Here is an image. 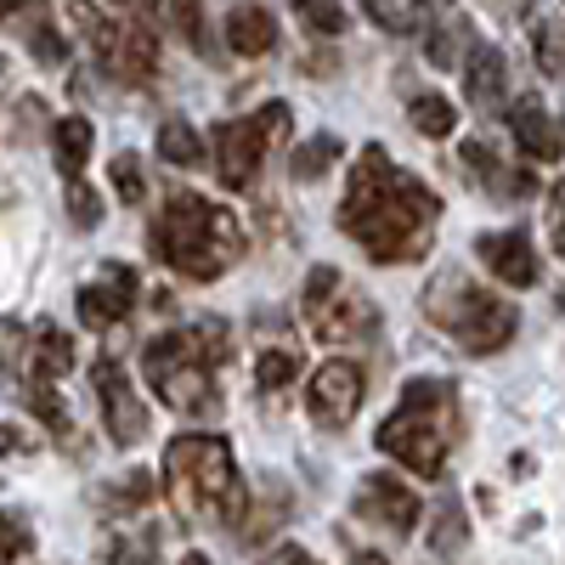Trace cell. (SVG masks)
<instances>
[{
  "instance_id": "cell-1",
  "label": "cell",
  "mask_w": 565,
  "mask_h": 565,
  "mask_svg": "<svg viewBox=\"0 0 565 565\" xmlns=\"http://www.w3.org/2000/svg\"><path fill=\"white\" fill-rule=\"evenodd\" d=\"M441 215V199L424 186L418 175L396 170L385 148H367L351 170L345 204H340V226L385 266L418 260L430 249V226Z\"/></svg>"
},
{
  "instance_id": "cell-2",
  "label": "cell",
  "mask_w": 565,
  "mask_h": 565,
  "mask_svg": "<svg viewBox=\"0 0 565 565\" xmlns=\"http://www.w3.org/2000/svg\"><path fill=\"white\" fill-rule=\"evenodd\" d=\"M153 249L170 271L193 277V282H215L244 255V226L232 221V210H221L199 193H175L159 232H153Z\"/></svg>"
},
{
  "instance_id": "cell-3",
  "label": "cell",
  "mask_w": 565,
  "mask_h": 565,
  "mask_svg": "<svg viewBox=\"0 0 565 565\" xmlns=\"http://www.w3.org/2000/svg\"><path fill=\"white\" fill-rule=\"evenodd\" d=\"M164 492L186 521H244V481L221 436H175L164 452Z\"/></svg>"
},
{
  "instance_id": "cell-4",
  "label": "cell",
  "mask_w": 565,
  "mask_h": 565,
  "mask_svg": "<svg viewBox=\"0 0 565 565\" xmlns=\"http://www.w3.org/2000/svg\"><path fill=\"white\" fill-rule=\"evenodd\" d=\"M452 436H458V391L447 380H413L402 391V407L380 424V452H391L396 463H407L413 476L436 481L447 469V452H452Z\"/></svg>"
},
{
  "instance_id": "cell-5",
  "label": "cell",
  "mask_w": 565,
  "mask_h": 565,
  "mask_svg": "<svg viewBox=\"0 0 565 565\" xmlns=\"http://www.w3.org/2000/svg\"><path fill=\"white\" fill-rule=\"evenodd\" d=\"M424 311H430L447 334L469 351V356H492L514 340V328H521V317H514V306H503L498 295L476 289L463 271H441L430 282V295H424Z\"/></svg>"
},
{
  "instance_id": "cell-6",
  "label": "cell",
  "mask_w": 565,
  "mask_h": 565,
  "mask_svg": "<svg viewBox=\"0 0 565 565\" xmlns=\"http://www.w3.org/2000/svg\"><path fill=\"white\" fill-rule=\"evenodd\" d=\"M141 373H148V385L159 391L164 407L175 413H215V380H210V356L199 351L193 328H170V334L148 340L141 351Z\"/></svg>"
},
{
  "instance_id": "cell-7",
  "label": "cell",
  "mask_w": 565,
  "mask_h": 565,
  "mask_svg": "<svg viewBox=\"0 0 565 565\" xmlns=\"http://www.w3.org/2000/svg\"><path fill=\"white\" fill-rule=\"evenodd\" d=\"M306 328L322 340V345H356L367 340L373 328H380V311H373V300L356 289V282L334 266H317L306 277Z\"/></svg>"
},
{
  "instance_id": "cell-8",
  "label": "cell",
  "mask_w": 565,
  "mask_h": 565,
  "mask_svg": "<svg viewBox=\"0 0 565 565\" xmlns=\"http://www.w3.org/2000/svg\"><path fill=\"white\" fill-rule=\"evenodd\" d=\"M289 125H295L289 103H266V108H255L249 119L215 125L210 141H215V170H221V181H226V186H249L255 170H260V159L271 153V141L289 136Z\"/></svg>"
},
{
  "instance_id": "cell-9",
  "label": "cell",
  "mask_w": 565,
  "mask_h": 565,
  "mask_svg": "<svg viewBox=\"0 0 565 565\" xmlns=\"http://www.w3.org/2000/svg\"><path fill=\"white\" fill-rule=\"evenodd\" d=\"M362 391H367V373L356 362H345V356L322 362L311 373V385H306L311 418L322 424V430H345V424L356 418V407H362Z\"/></svg>"
},
{
  "instance_id": "cell-10",
  "label": "cell",
  "mask_w": 565,
  "mask_h": 565,
  "mask_svg": "<svg viewBox=\"0 0 565 565\" xmlns=\"http://www.w3.org/2000/svg\"><path fill=\"white\" fill-rule=\"evenodd\" d=\"M90 385H97V402H103V424H108V436L119 447H136L141 436H148V407H141L136 385H130V373L103 356L97 367H90Z\"/></svg>"
},
{
  "instance_id": "cell-11",
  "label": "cell",
  "mask_w": 565,
  "mask_h": 565,
  "mask_svg": "<svg viewBox=\"0 0 565 565\" xmlns=\"http://www.w3.org/2000/svg\"><path fill=\"white\" fill-rule=\"evenodd\" d=\"M90 45H97V63L114 79H148L159 68V40L141 23H90Z\"/></svg>"
},
{
  "instance_id": "cell-12",
  "label": "cell",
  "mask_w": 565,
  "mask_h": 565,
  "mask_svg": "<svg viewBox=\"0 0 565 565\" xmlns=\"http://www.w3.org/2000/svg\"><path fill=\"white\" fill-rule=\"evenodd\" d=\"M136 295H141V282H136V271L125 266V260H108L97 277L79 289V322L85 328H114V322H125L130 311H136Z\"/></svg>"
},
{
  "instance_id": "cell-13",
  "label": "cell",
  "mask_w": 565,
  "mask_h": 565,
  "mask_svg": "<svg viewBox=\"0 0 565 565\" xmlns=\"http://www.w3.org/2000/svg\"><path fill=\"white\" fill-rule=\"evenodd\" d=\"M356 509L367 514L373 526H385V532H396V537H407V532L418 526V498H413V487H402L396 476H367L362 492H356Z\"/></svg>"
},
{
  "instance_id": "cell-14",
  "label": "cell",
  "mask_w": 565,
  "mask_h": 565,
  "mask_svg": "<svg viewBox=\"0 0 565 565\" xmlns=\"http://www.w3.org/2000/svg\"><path fill=\"white\" fill-rule=\"evenodd\" d=\"M476 255L487 260L492 277H503L509 289H532L537 282V249L526 232H487V238L476 244Z\"/></svg>"
},
{
  "instance_id": "cell-15",
  "label": "cell",
  "mask_w": 565,
  "mask_h": 565,
  "mask_svg": "<svg viewBox=\"0 0 565 565\" xmlns=\"http://www.w3.org/2000/svg\"><path fill=\"white\" fill-rule=\"evenodd\" d=\"M463 164L487 181V193H492V199H532V186H537L526 170H509V164L487 148V141H463Z\"/></svg>"
},
{
  "instance_id": "cell-16",
  "label": "cell",
  "mask_w": 565,
  "mask_h": 565,
  "mask_svg": "<svg viewBox=\"0 0 565 565\" xmlns=\"http://www.w3.org/2000/svg\"><path fill=\"white\" fill-rule=\"evenodd\" d=\"M463 90H469V103L476 108H498L503 103V90H509V63L503 52H492V45H476L463 63Z\"/></svg>"
},
{
  "instance_id": "cell-17",
  "label": "cell",
  "mask_w": 565,
  "mask_h": 565,
  "mask_svg": "<svg viewBox=\"0 0 565 565\" xmlns=\"http://www.w3.org/2000/svg\"><path fill=\"white\" fill-rule=\"evenodd\" d=\"M68 367H74V340L63 334V328H40V334H29L23 373H29L34 385H52V380H63Z\"/></svg>"
},
{
  "instance_id": "cell-18",
  "label": "cell",
  "mask_w": 565,
  "mask_h": 565,
  "mask_svg": "<svg viewBox=\"0 0 565 565\" xmlns=\"http://www.w3.org/2000/svg\"><path fill=\"white\" fill-rule=\"evenodd\" d=\"M226 45L238 57H266L277 45V18L266 7H232L226 12Z\"/></svg>"
},
{
  "instance_id": "cell-19",
  "label": "cell",
  "mask_w": 565,
  "mask_h": 565,
  "mask_svg": "<svg viewBox=\"0 0 565 565\" xmlns=\"http://www.w3.org/2000/svg\"><path fill=\"white\" fill-rule=\"evenodd\" d=\"M509 130H514V141H521V153L526 159H559V125L526 97V103H514V114H509Z\"/></svg>"
},
{
  "instance_id": "cell-20",
  "label": "cell",
  "mask_w": 565,
  "mask_h": 565,
  "mask_svg": "<svg viewBox=\"0 0 565 565\" xmlns=\"http://www.w3.org/2000/svg\"><path fill=\"white\" fill-rule=\"evenodd\" d=\"M90 141H97V130H90V119H79V114H68V119H57V125H52V159L63 164V175H68V181L85 170Z\"/></svg>"
},
{
  "instance_id": "cell-21",
  "label": "cell",
  "mask_w": 565,
  "mask_h": 565,
  "mask_svg": "<svg viewBox=\"0 0 565 565\" xmlns=\"http://www.w3.org/2000/svg\"><path fill=\"white\" fill-rule=\"evenodd\" d=\"M159 159H164V164L199 170V164L210 159V148H204V136L186 125V119H164V125H159Z\"/></svg>"
},
{
  "instance_id": "cell-22",
  "label": "cell",
  "mask_w": 565,
  "mask_h": 565,
  "mask_svg": "<svg viewBox=\"0 0 565 565\" xmlns=\"http://www.w3.org/2000/svg\"><path fill=\"white\" fill-rule=\"evenodd\" d=\"M334 164H340V136H328V130H322V136H311L306 148L295 153L289 170H295V181H317V175H328Z\"/></svg>"
},
{
  "instance_id": "cell-23",
  "label": "cell",
  "mask_w": 565,
  "mask_h": 565,
  "mask_svg": "<svg viewBox=\"0 0 565 565\" xmlns=\"http://www.w3.org/2000/svg\"><path fill=\"white\" fill-rule=\"evenodd\" d=\"M407 114H413V125H418L424 136H452V125H458L452 103L436 97V90H418V97L407 103Z\"/></svg>"
},
{
  "instance_id": "cell-24",
  "label": "cell",
  "mask_w": 565,
  "mask_h": 565,
  "mask_svg": "<svg viewBox=\"0 0 565 565\" xmlns=\"http://www.w3.org/2000/svg\"><path fill=\"white\" fill-rule=\"evenodd\" d=\"M362 7H367L373 23L391 29V34H413L424 23V0H362Z\"/></svg>"
},
{
  "instance_id": "cell-25",
  "label": "cell",
  "mask_w": 565,
  "mask_h": 565,
  "mask_svg": "<svg viewBox=\"0 0 565 565\" xmlns=\"http://www.w3.org/2000/svg\"><path fill=\"white\" fill-rule=\"evenodd\" d=\"M295 373H300V356H295L289 345H277V351H266V356H260L255 380H260V391L271 396V391H289V385H295Z\"/></svg>"
},
{
  "instance_id": "cell-26",
  "label": "cell",
  "mask_w": 565,
  "mask_h": 565,
  "mask_svg": "<svg viewBox=\"0 0 565 565\" xmlns=\"http://www.w3.org/2000/svg\"><path fill=\"white\" fill-rule=\"evenodd\" d=\"M295 18L311 29V34H340L345 29V7L340 0H289Z\"/></svg>"
},
{
  "instance_id": "cell-27",
  "label": "cell",
  "mask_w": 565,
  "mask_h": 565,
  "mask_svg": "<svg viewBox=\"0 0 565 565\" xmlns=\"http://www.w3.org/2000/svg\"><path fill=\"white\" fill-rule=\"evenodd\" d=\"M463 45H469V23H441V29L430 34V63H436V68H458Z\"/></svg>"
},
{
  "instance_id": "cell-28",
  "label": "cell",
  "mask_w": 565,
  "mask_h": 565,
  "mask_svg": "<svg viewBox=\"0 0 565 565\" xmlns=\"http://www.w3.org/2000/svg\"><path fill=\"white\" fill-rule=\"evenodd\" d=\"M537 68L548 79H565V23H543L537 29Z\"/></svg>"
},
{
  "instance_id": "cell-29",
  "label": "cell",
  "mask_w": 565,
  "mask_h": 565,
  "mask_svg": "<svg viewBox=\"0 0 565 565\" xmlns=\"http://www.w3.org/2000/svg\"><path fill=\"white\" fill-rule=\"evenodd\" d=\"M108 175H114V186H119V204H141V193H148V175H141L136 153H119V159L108 164Z\"/></svg>"
},
{
  "instance_id": "cell-30",
  "label": "cell",
  "mask_w": 565,
  "mask_h": 565,
  "mask_svg": "<svg viewBox=\"0 0 565 565\" xmlns=\"http://www.w3.org/2000/svg\"><path fill=\"white\" fill-rule=\"evenodd\" d=\"M148 498H153V481L141 476V469H130V476H125L119 487H108V492H103V503H108V509H141Z\"/></svg>"
},
{
  "instance_id": "cell-31",
  "label": "cell",
  "mask_w": 565,
  "mask_h": 565,
  "mask_svg": "<svg viewBox=\"0 0 565 565\" xmlns=\"http://www.w3.org/2000/svg\"><path fill=\"white\" fill-rule=\"evenodd\" d=\"M29 548H34L29 526L18 521V514H0V565H18V559H23Z\"/></svg>"
},
{
  "instance_id": "cell-32",
  "label": "cell",
  "mask_w": 565,
  "mask_h": 565,
  "mask_svg": "<svg viewBox=\"0 0 565 565\" xmlns=\"http://www.w3.org/2000/svg\"><path fill=\"white\" fill-rule=\"evenodd\" d=\"M68 215H74V226H97V221H103V199L90 193L79 175L68 181Z\"/></svg>"
},
{
  "instance_id": "cell-33",
  "label": "cell",
  "mask_w": 565,
  "mask_h": 565,
  "mask_svg": "<svg viewBox=\"0 0 565 565\" xmlns=\"http://www.w3.org/2000/svg\"><path fill=\"white\" fill-rule=\"evenodd\" d=\"M463 532H469V526H463V509H458V503H447V509H441V521H436V532H430V548L452 554V548L463 543Z\"/></svg>"
},
{
  "instance_id": "cell-34",
  "label": "cell",
  "mask_w": 565,
  "mask_h": 565,
  "mask_svg": "<svg viewBox=\"0 0 565 565\" xmlns=\"http://www.w3.org/2000/svg\"><path fill=\"white\" fill-rule=\"evenodd\" d=\"M175 29L193 40L204 57H215V52H210V40H204V7H199V0H175Z\"/></svg>"
},
{
  "instance_id": "cell-35",
  "label": "cell",
  "mask_w": 565,
  "mask_h": 565,
  "mask_svg": "<svg viewBox=\"0 0 565 565\" xmlns=\"http://www.w3.org/2000/svg\"><path fill=\"white\" fill-rule=\"evenodd\" d=\"M23 356H29V328L7 317V322H0V362L23 373Z\"/></svg>"
},
{
  "instance_id": "cell-36",
  "label": "cell",
  "mask_w": 565,
  "mask_h": 565,
  "mask_svg": "<svg viewBox=\"0 0 565 565\" xmlns=\"http://www.w3.org/2000/svg\"><path fill=\"white\" fill-rule=\"evenodd\" d=\"M29 45H34V57H40V63H63V34H57V29L29 23Z\"/></svg>"
},
{
  "instance_id": "cell-37",
  "label": "cell",
  "mask_w": 565,
  "mask_h": 565,
  "mask_svg": "<svg viewBox=\"0 0 565 565\" xmlns=\"http://www.w3.org/2000/svg\"><path fill=\"white\" fill-rule=\"evenodd\" d=\"M114 565H153V548L148 543H119L114 548Z\"/></svg>"
},
{
  "instance_id": "cell-38",
  "label": "cell",
  "mask_w": 565,
  "mask_h": 565,
  "mask_svg": "<svg viewBox=\"0 0 565 565\" xmlns=\"http://www.w3.org/2000/svg\"><path fill=\"white\" fill-rule=\"evenodd\" d=\"M260 565H317V559H311L306 548H295V543H282V548H271Z\"/></svg>"
},
{
  "instance_id": "cell-39",
  "label": "cell",
  "mask_w": 565,
  "mask_h": 565,
  "mask_svg": "<svg viewBox=\"0 0 565 565\" xmlns=\"http://www.w3.org/2000/svg\"><path fill=\"white\" fill-rule=\"evenodd\" d=\"M23 447V436L12 430V424H0V452H18Z\"/></svg>"
},
{
  "instance_id": "cell-40",
  "label": "cell",
  "mask_w": 565,
  "mask_h": 565,
  "mask_svg": "<svg viewBox=\"0 0 565 565\" xmlns=\"http://www.w3.org/2000/svg\"><path fill=\"white\" fill-rule=\"evenodd\" d=\"M548 210H554V221H559V215H565V181H559V186H554V204H548Z\"/></svg>"
},
{
  "instance_id": "cell-41",
  "label": "cell",
  "mask_w": 565,
  "mask_h": 565,
  "mask_svg": "<svg viewBox=\"0 0 565 565\" xmlns=\"http://www.w3.org/2000/svg\"><path fill=\"white\" fill-rule=\"evenodd\" d=\"M119 7H130V12H153V0H119Z\"/></svg>"
},
{
  "instance_id": "cell-42",
  "label": "cell",
  "mask_w": 565,
  "mask_h": 565,
  "mask_svg": "<svg viewBox=\"0 0 565 565\" xmlns=\"http://www.w3.org/2000/svg\"><path fill=\"white\" fill-rule=\"evenodd\" d=\"M554 244H559V255H565V215L554 221Z\"/></svg>"
},
{
  "instance_id": "cell-43",
  "label": "cell",
  "mask_w": 565,
  "mask_h": 565,
  "mask_svg": "<svg viewBox=\"0 0 565 565\" xmlns=\"http://www.w3.org/2000/svg\"><path fill=\"white\" fill-rule=\"evenodd\" d=\"M356 565H391V559H380V554H356Z\"/></svg>"
},
{
  "instance_id": "cell-44",
  "label": "cell",
  "mask_w": 565,
  "mask_h": 565,
  "mask_svg": "<svg viewBox=\"0 0 565 565\" xmlns=\"http://www.w3.org/2000/svg\"><path fill=\"white\" fill-rule=\"evenodd\" d=\"M181 565H210V559H204V554H186V559H181Z\"/></svg>"
}]
</instances>
